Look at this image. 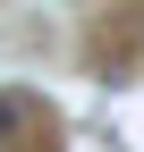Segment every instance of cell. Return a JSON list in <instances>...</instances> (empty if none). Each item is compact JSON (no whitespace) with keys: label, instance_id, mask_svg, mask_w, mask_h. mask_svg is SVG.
<instances>
[{"label":"cell","instance_id":"cell-1","mask_svg":"<svg viewBox=\"0 0 144 152\" xmlns=\"http://www.w3.org/2000/svg\"><path fill=\"white\" fill-rule=\"evenodd\" d=\"M34 127V93H0V144H17Z\"/></svg>","mask_w":144,"mask_h":152}]
</instances>
